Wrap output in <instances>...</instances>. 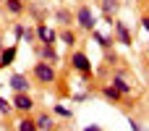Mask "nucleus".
Segmentation results:
<instances>
[{"mask_svg":"<svg viewBox=\"0 0 149 131\" xmlns=\"http://www.w3.org/2000/svg\"><path fill=\"white\" fill-rule=\"evenodd\" d=\"M31 76H34V81L42 84V87H50V84L58 81V71H55V66H52V63H45V60H37V63H34Z\"/></svg>","mask_w":149,"mask_h":131,"instance_id":"f257e3e1","label":"nucleus"},{"mask_svg":"<svg viewBox=\"0 0 149 131\" xmlns=\"http://www.w3.org/2000/svg\"><path fill=\"white\" fill-rule=\"evenodd\" d=\"M73 21H76V26L81 29V32H92V29H97V13L92 11V5H79L76 8V13H73Z\"/></svg>","mask_w":149,"mask_h":131,"instance_id":"f03ea898","label":"nucleus"},{"mask_svg":"<svg viewBox=\"0 0 149 131\" xmlns=\"http://www.w3.org/2000/svg\"><path fill=\"white\" fill-rule=\"evenodd\" d=\"M71 68H76V71L84 74V76H92V60H89V55H86L84 50L71 53Z\"/></svg>","mask_w":149,"mask_h":131,"instance_id":"7ed1b4c3","label":"nucleus"},{"mask_svg":"<svg viewBox=\"0 0 149 131\" xmlns=\"http://www.w3.org/2000/svg\"><path fill=\"white\" fill-rule=\"evenodd\" d=\"M10 105H13V110H18V113L29 116V113L34 110V97H31L29 92H18V95H13V97H10Z\"/></svg>","mask_w":149,"mask_h":131,"instance_id":"20e7f679","label":"nucleus"},{"mask_svg":"<svg viewBox=\"0 0 149 131\" xmlns=\"http://www.w3.org/2000/svg\"><path fill=\"white\" fill-rule=\"evenodd\" d=\"M34 32H37V42H39V45H55V42H58V32H55L50 24H45V21H39V24L34 26Z\"/></svg>","mask_w":149,"mask_h":131,"instance_id":"39448f33","label":"nucleus"},{"mask_svg":"<svg viewBox=\"0 0 149 131\" xmlns=\"http://www.w3.org/2000/svg\"><path fill=\"white\" fill-rule=\"evenodd\" d=\"M113 29H115V42H120L123 47H131L134 45V37H131V29L123 24V21H118V18H113V24H110Z\"/></svg>","mask_w":149,"mask_h":131,"instance_id":"423d86ee","label":"nucleus"},{"mask_svg":"<svg viewBox=\"0 0 149 131\" xmlns=\"http://www.w3.org/2000/svg\"><path fill=\"white\" fill-rule=\"evenodd\" d=\"M34 126H37V131H52V129H58L55 116H52V113H47V110H42V113H37V116H34Z\"/></svg>","mask_w":149,"mask_h":131,"instance_id":"0eeeda50","label":"nucleus"},{"mask_svg":"<svg viewBox=\"0 0 149 131\" xmlns=\"http://www.w3.org/2000/svg\"><path fill=\"white\" fill-rule=\"evenodd\" d=\"M110 84H113V87H115V89H118L123 97L134 95V84H131V81L123 76V71H115V74H113V81H110Z\"/></svg>","mask_w":149,"mask_h":131,"instance_id":"6e6552de","label":"nucleus"},{"mask_svg":"<svg viewBox=\"0 0 149 131\" xmlns=\"http://www.w3.org/2000/svg\"><path fill=\"white\" fill-rule=\"evenodd\" d=\"M37 55H39V60H45V63H60V53L55 50V45H39L37 47Z\"/></svg>","mask_w":149,"mask_h":131,"instance_id":"1a4fd4ad","label":"nucleus"},{"mask_svg":"<svg viewBox=\"0 0 149 131\" xmlns=\"http://www.w3.org/2000/svg\"><path fill=\"white\" fill-rule=\"evenodd\" d=\"M8 87L13 89V95H18V92H29V76L26 74H10V79H8Z\"/></svg>","mask_w":149,"mask_h":131,"instance_id":"9d476101","label":"nucleus"},{"mask_svg":"<svg viewBox=\"0 0 149 131\" xmlns=\"http://www.w3.org/2000/svg\"><path fill=\"white\" fill-rule=\"evenodd\" d=\"M16 55H18V47H16V45H8V47H3V53H0V68H8V66H13Z\"/></svg>","mask_w":149,"mask_h":131,"instance_id":"9b49d317","label":"nucleus"},{"mask_svg":"<svg viewBox=\"0 0 149 131\" xmlns=\"http://www.w3.org/2000/svg\"><path fill=\"white\" fill-rule=\"evenodd\" d=\"M100 11L105 13V18H115L120 11V0H100Z\"/></svg>","mask_w":149,"mask_h":131,"instance_id":"f8f14e48","label":"nucleus"},{"mask_svg":"<svg viewBox=\"0 0 149 131\" xmlns=\"http://www.w3.org/2000/svg\"><path fill=\"white\" fill-rule=\"evenodd\" d=\"M102 97H105L110 105H118V102L123 100V95H120V92H118L113 84H102Z\"/></svg>","mask_w":149,"mask_h":131,"instance_id":"ddd939ff","label":"nucleus"},{"mask_svg":"<svg viewBox=\"0 0 149 131\" xmlns=\"http://www.w3.org/2000/svg\"><path fill=\"white\" fill-rule=\"evenodd\" d=\"M52 18H55V21H58V24H60V26H63V29H65V26H71V24H73V13H71V11H68V8H58V11H55V13H52Z\"/></svg>","mask_w":149,"mask_h":131,"instance_id":"4468645a","label":"nucleus"},{"mask_svg":"<svg viewBox=\"0 0 149 131\" xmlns=\"http://www.w3.org/2000/svg\"><path fill=\"white\" fill-rule=\"evenodd\" d=\"M3 8H5V13H10V16H21V13L26 11V3H24V0H5Z\"/></svg>","mask_w":149,"mask_h":131,"instance_id":"2eb2a0df","label":"nucleus"},{"mask_svg":"<svg viewBox=\"0 0 149 131\" xmlns=\"http://www.w3.org/2000/svg\"><path fill=\"white\" fill-rule=\"evenodd\" d=\"M58 39H60V42H65V45H68V47H73V45H76V42H79V37H76V32H71V29H68V26H65V29H60V32H58Z\"/></svg>","mask_w":149,"mask_h":131,"instance_id":"dca6fc26","label":"nucleus"},{"mask_svg":"<svg viewBox=\"0 0 149 131\" xmlns=\"http://www.w3.org/2000/svg\"><path fill=\"white\" fill-rule=\"evenodd\" d=\"M89 34H92V37H94V42H97V45H100V47H102V50H107V47H110V45H113V42H115V39H110V37H107V34H102V32H97V29H92V32H89Z\"/></svg>","mask_w":149,"mask_h":131,"instance_id":"f3484780","label":"nucleus"},{"mask_svg":"<svg viewBox=\"0 0 149 131\" xmlns=\"http://www.w3.org/2000/svg\"><path fill=\"white\" fill-rule=\"evenodd\" d=\"M52 116L71 121V118H73V110H71V108H65V105H52Z\"/></svg>","mask_w":149,"mask_h":131,"instance_id":"a211bd4d","label":"nucleus"},{"mask_svg":"<svg viewBox=\"0 0 149 131\" xmlns=\"http://www.w3.org/2000/svg\"><path fill=\"white\" fill-rule=\"evenodd\" d=\"M16 131H37V126H34V118H29V116H24L18 123H16Z\"/></svg>","mask_w":149,"mask_h":131,"instance_id":"6ab92c4d","label":"nucleus"},{"mask_svg":"<svg viewBox=\"0 0 149 131\" xmlns=\"http://www.w3.org/2000/svg\"><path fill=\"white\" fill-rule=\"evenodd\" d=\"M21 42H29V45H31V42H37V32H34V26H26V29H24Z\"/></svg>","mask_w":149,"mask_h":131,"instance_id":"aec40b11","label":"nucleus"},{"mask_svg":"<svg viewBox=\"0 0 149 131\" xmlns=\"http://www.w3.org/2000/svg\"><path fill=\"white\" fill-rule=\"evenodd\" d=\"M13 113V105H10V100H5L3 95H0V116H10Z\"/></svg>","mask_w":149,"mask_h":131,"instance_id":"412c9836","label":"nucleus"},{"mask_svg":"<svg viewBox=\"0 0 149 131\" xmlns=\"http://www.w3.org/2000/svg\"><path fill=\"white\" fill-rule=\"evenodd\" d=\"M128 126H131V131H147L141 121H134V118H128Z\"/></svg>","mask_w":149,"mask_h":131,"instance_id":"4be33fe9","label":"nucleus"},{"mask_svg":"<svg viewBox=\"0 0 149 131\" xmlns=\"http://www.w3.org/2000/svg\"><path fill=\"white\" fill-rule=\"evenodd\" d=\"M24 29H26L24 24H13V37H16V39H21V37H24Z\"/></svg>","mask_w":149,"mask_h":131,"instance_id":"5701e85b","label":"nucleus"},{"mask_svg":"<svg viewBox=\"0 0 149 131\" xmlns=\"http://www.w3.org/2000/svg\"><path fill=\"white\" fill-rule=\"evenodd\" d=\"M86 97H89V95H86V92H79V95H76V97H73V100H76V102H84V100H86Z\"/></svg>","mask_w":149,"mask_h":131,"instance_id":"b1692460","label":"nucleus"},{"mask_svg":"<svg viewBox=\"0 0 149 131\" xmlns=\"http://www.w3.org/2000/svg\"><path fill=\"white\" fill-rule=\"evenodd\" d=\"M141 29H144V32H149V16H144V18H141Z\"/></svg>","mask_w":149,"mask_h":131,"instance_id":"393cba45","label":"nucleus"},{"mask_svg":"<svg viewBox=\"0 0 149 131\" xmlns=\"http://www.w3.org/2000/svg\"><path fill=\"white\" fill-rule=\"evenodd\" d=\"M84 131H102L97 123H89V126H84Z\"/></svg>","mask_w":149,"mask_h":131,"instance_id":"a878e982","label":"nucleus"},{"mask_svg":"<svg viewBox=\"0 0 149 131\" xmlns=\"http://www.w3.org/2000/svg\"><path fill=\"white\" fill-rule=\"evenodd\" d=\"M3 47H5V45H3V39H0V53H3Z\"/></svg>","mask_w":149,"mask_h":131,"instance_id":"bb28decb","label":"nucleus"},{"mask_svg":"<svg viewBox=\"0 0 149 131\" xmlns=\"http://www.w3.org/2000/svg\"><path fill=\"white\" fill-rule=\"evenodd\" d=\"M147 16H149V5H147Z\"/></svg>","mask_w":149,"mask_h":131,"instance_id":"cd10ccee","label":"nucleus"},{"mask_svg":"<svg viewBox=\"0 0 149 131\" xmlns=\"http://www.w3.org/2000/svg\"><path fill=\"white\" fill-rule=\"evenodd\" d=\"M0 87H3V81H0Z\"/></svg>","mask_w":149,"mask_h":131,"instance_id":"c85d7f7f","label":"nucleus"},{"mask_svg":"<svg viewBox=\"0 0 149 131\" xmlns=\"http://www.w3.org/2000/svg\"><path fill=\"white\" fill-rule=\"evenodd\" d=\"M52 131H58V129H52Z\"/></svg>","mask_w":149,"mask_h":131,"instance_id":"c756f323","label":"nucleus"},{"mask_svg":"<svg viewBox=\"0 0 149 131\" xmlns=\"http://www.w3.org/2000/svg\"><path fill=\"white\" fill-rule=\"evenodd\" d=\"M147 50H149V47H147Z\"/></svg>","mask_w":149,"mask_h":131,"instance_id":"7c9ffc66","label":"nucleus"}]
</instances>
